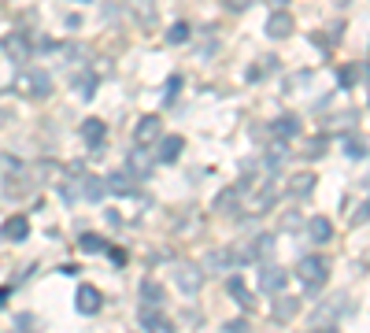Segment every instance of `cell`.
<instances>
[{
  "label": "cell",
  "instance_id": "cell-1",
  "mask_svg": "<svg viewBox=\"0 0 370 333\" xmlns=\"http://www.w3.org/2000/svg\"><path fill=\"white\" fill-rule=\"evenodd\" d=\"M297 278L308 289H322L326 278H330V267H326V260H319V255H303L297 263Z\"/></svg>",
  "mask_w": 370,
  "mask_h": 333
},
{
  "label": "cell",
  "instance_id": "cell-2",
  "mask_svg": "<svg viewBox=\"0 0 370 333\" xmlns=\"http://www.w3.org/2000/svg\"><path fill=\"white\" fill-rule=\"evenodd\" d=\"M19 85H23V93L34 96V100H45V96H52V74L41 71V67L26 71L23 78H19Z\"/></svg>",
  "mask_w": 370,
  "mask_h": 333
},
{
  "label": "cell",
  "instance_id": "cell-3",
  "mask_svg": "<svg viewBox=\"0 0 370 333\" xmlns=\"http://www.w3.org/2000/svg\"><path fill=\"white\" fill-rule=\"evenodd\" d=\"M174 285H178V293H185V296H197L200 285H204V271L197 263H178V271H174Z\"/></svg>",
  "mask_w": 370,
  "mask_h": 333
},
{
  "label": "cell",
  "instance_id": "cell-4",
  "mask_svg": "<svg viewBox=\"0 0 370 333\" xmlns=\"http://www.w3.org/2000/svg\"><path fill=\"white\" fill-rule=\"evenodd\" d=\"M141 330H145V333H174L170 318L163 315V311H156V307H145V311H141Z\"/></svg>",
  "mask_w": 370,
  "mask_h": 333
},
{
  "label": "cell",
  "instance_id": "cell-5",
  "mask_svg": "<svg viewBox=\"0 0 370 333\" xmlns=\"http://www.w3.org/2000/svg\"><path fill=\"white\" fill-rule=\"evenodd\" d=\"M259 289L278 296L281 289H285V271H281V267H274V263H267L263 271H259Z\"/></svg>",
  "mask_w": 370,
  "mask_h": 333
},
{
  "label": "cell",
  "instance_id": "cell-6",
  "mask_svg": "<svg viewBox=\"0 0 370 333\" xmlns=\"http://www.w3.org/2000/svg\"><path fill=\"white\" fill-rule=\"evenodd\" d=\"M126 174L130 178H148L152 174V156L145 152V148H134V152H130V159H126Z\"/></svg>",
  "mask_w": 370,
  "mask_h": 333
},
{
  "label": "cell",
  "instance_id": "cell-7",
  "mask_svg": "<svg viewBox=\"0 0 370 333\" xmlns=\"http://www.w3.org/2000/svg\"><path fill=\"white\" fill-rule=\"evenodd\" d=\"M292 34V15L289 12H274L267 19V37H274V41H281V37H289Z\"/></svg>",
  "mask_w": 370,
  "mask_h": 333
},
{
  "label": "cell",
  "instance_id": "cell-8",
  "mask_svg": "<svg viewBox=\"0 0 370 333\" xmlns=\"http://www.w3.org/2000/svg\"><path fill=\"white\" fill-rule=\"evenodd\" d=\"M74 304H78V311H82V315H96L104 300H100V293H96L93 285H82V289H78V300H74Z\"/></svg>",
  "mask_w": 370,
  "mask_h": 333
},
{
  "label": "cell",
  "instance_id": "cell-9",
  "mask_svg": "<svg viewBox=\"0 0 370 333\" xmlns=\"http://www.w3.org/2000/svg\"><path fill=\"white\" fill-rule=\"evenodd\" d=\"M0 48H4L12 60H23V56H30V37L26 34H8L0 41Z\"/></svg>",
  "mask_w": 370,
  "mask_h": 333
},
{
  "label": "cell",
  "instance_id": "cell-10",
  "mask_svg": "<svg viewBox=\"0 0 370 333\" xmlns=\"http://www.w3.org/2000/svg\"><path fill=\"white\" fill-rule=\"evenodd\" d=\"M0 233H4L8 241H23L26 233H30V219H26V215H12V219L0 226Z\"/></svg>",
  "mask_w": 370,
  "mask_h": 333
},
{
  "label": "cell",
  "instance_id": "cell-11",
  "mask_svg": "<svg viewBox=\"0 0 370 333\" xmlns=\"http://www.w3.org/2000/svg\"><path fill=\"white\" fill-rule=\"evenodd\" d=\"M159 137V115H145V119L137 123V145L145 148V145H152Z\"/></svg>",
  "mask_w": 370,
  "mask_h": 333
},
{
  "label": "cell",
  "instance_id": "cell-12",
  "mask_svg": "<svg viewBox=\"0 0 370 333\" xmlns=\"http://www.w3.org/2000/svg\"><path fill=\"white\" fill-rule=\"evenodd\" d=\"M308 237L315 244H326V241L333 237V226H330V219H326V215H315V219L308 222Z\"/></svg>",
  "mask_w": 370,
  "mask_h": 333
},
{
  "label": "cell",
  "instance_id": "cell-13",
  "mask_svg": "<svg viewBox=\"0 0 370 333\" xmlns=\"http://www.w3.org/2000/svg\"><path fill=\"white\" fill-rule=\"evenodd\" d=\"M126 8L134 12V19H137L141 26L156 23V4H152V0H126Z\"/></svg>",
  "mask_w": 370,
  "mask_h": 333
},
{
  "label": "cell",
  "instance_id": "cell-14",
  "mask_svg": "<svg viewBox=\"0 0 370 333\" xmlns=\"http://www.w3.org/2000/svg\"><path fill=\"white\" fill-rule=\"evenodd\" d=\"M234 260H237L234 249H211L204 263H208V271H226V267H234Z\"/></svg>",
  "mask_w": 370,
  "mask_h": 333
},
{
  "label": "cell",
  "instance_id": "cell-15",
  "mask_svg": "<svg viewBox=\"0 0 370 333\" xmlns=\"http://www.w3.org/2000/svg\"><path fill=\"white\" fill-rule=\"evenodd\" d=\"M270 130H274V137L285 141V137H297V134H300V119H297V115H281V119H274Z\"/></svg>",
  "mask_w": 370,
  "mask_h": 333
},
{
  "label": "cell",
  "instance_id": "cell-16",
  "mask_svg": "<svg viewBox=\"0 0 370 333\" xmlns=\"http://www.w3.org/2000/svg\"><path fill=\"white\" fill-rule=\"evenodd\" d=\"M182 148H185L182 137H167V141L159 145V163H174V159L182 156Z\"/></svg>",
  "mask_w": 370,
  "mask_h": 333
},
{
  "label": "cell",
  "instance_id": "cell-17",
  "mask_svg": "<svg viewBox=\"0 0 370 333\" xmlns=\"http://www.w3.org/2000/svg\"><path fill=\"white\" fill-rule=\"evenodd\" d=\"M82 137H85V141H89L93 148H100V145H104V123H100V119L82 123Z\"/></svg>",
  "mask_w": 370,
  "mask_h": 333
},
{
  "label": "cell",
  "instance_id": "cell-18",
  "mask_svg": "<svg viewBox=\"0 0 370 333\" xmlns=\"http://www.w3.org/2000/svg\"><path fill=\"white\" fill-rule=\"evenodd\" d=\"M226 293H230L241 307H252V293H248V285L241 282V278H230V285H226Z\"/></svg>",
  "mask_w": 370,
  "mask_h": 333
},
{
  "label": "cell",
  "instance_id": "cell-19",
  "mask_svg": "<svg viewBox=\"0 0 370 333\" xmlns=\"http://www.w3.org/2000/svg\"><path fill=\"white\" fill-rule=\"evenodd\" d=\"M82 197L96 204V200L104 197V181H100V178H93V174H82Z\"/></svg>",
  "mask_w": 370,
  "mask_h": 333
},
{
  "label": "cell",
  "instance_id": "cell-20",
  "mask_svg": "<svg viewBox=\"0 0 370 333\" xmlns=\"http://www.w3.org/2000/svg\"><path fill=\"white\" fill-rule=\"evenodd\" d=\"M292 315H297V300H292V296H281L278 304H274V318L285 322V318H292Z\"/></svg>",
  "mask_w": 370,
  "mask_h": 333
},
{
  "label": "cell",
  "instance_id": "cell-21",
  "mask_svg": "<svg viewBox=\"0 0 370 333\" xmlns=\"http://www.w3.org/2000/svg\"><path fill=\"white\" fill-rule=\"evenodd\" d=\"M141 296H145V307H148V304H152V307L163 304V289H159L156 282H145V285H141Z\"/></svg>",
  "mask_w": 370,
  "mask_h": 333
},
{
  "label": "cell",
  "instance_id": "cell-22",
  "mask_svg": "<svg viewBox=\"0 0 370 333\" xmlns=\"http://www.w3.org/2000/svg\"><path fill=\"white\" fill-rule=\"evenodd\" d=\"M107 189H112V192H130V189H134V178H130L126 170H123V174L115 170V174L107 178Z\"/></svg>",
  "mask_w": 370,
  "mask_h": 333
},
{
  "label": "cell",
  "instance_id": "cell-23",
  "mask_svg": "<svg viewBox=\"0 0 370 333\" xmlns=\"http://www.w3.org/2000/svg\"><path fill=\"white\" fill-rule=\"evenodd\" d=\"M189 34H193L189 23H174V26L167 30V41H170V45H185V41H189Z\"/></svg>",
  "mask_w": 370,
  "mask_h": 333
},
{
  "label": "cell",
  "instance_id": "cell-24",
  "mask_svg": "<svg viewBox=\"0 0 370 333\" xmlns=\"http://www.w3.org/2000/svg\"><path fill=\"white\" fill-rule=\"evenodd\" d=\"M311 189H315V174H300V178H292V197H308Z\"/></svg>",
  "mask_w": 370,
  "mask_h": 333
},
{
  "label": "cell",
  "instance_id": "cell-25",
  "mask_svg": "<svg viewBox=\"0 0 370 333\" xmlns=\"http://www.w3.org/2000/svg\"><path fill=\"white\" fill-rule=\"evenodd\" d=\"M322 148H326V137L319 134V137H311V141H308V148H303V156H308V159H319V156H322Z\"/></svg>",
  "mask_w": 370,
  "mask_h": 333
},
{
  "label": "cell",
  "instance_id": "cell-26",
  "mask_svg": "<svg viewBox=\"0 0 370 333\" xmlns=\"http://www.w3.org/2000/svg\"><path fill=\"white\" fill-rule=\"evenodd\" d=\"M82 252H104V241L93 237V233H85V237H82Z\"/></svg>",
  "mask_w": 370,
  "mask_h": 333
},
{
  "label": "cell",
  "instance_id": "cell-27",
  "mask_svg": "<svg viewBox=\"0 0 370 333\" xmlns=\"http://www.w3.org/2000/svg\"><path fill=\"white\" fill-rule=\"evenodd\" d=\"M78 93H82V96H93V93H96V78H93V74L78 78Z\"/></svg>",
  "mask_w": 370,
  "mask_h": 333
},
{
  "label": "cell",
  "instance_id": "cell-28",
  "mask_svg": "<svg viewBox=\"0 0 370 333\" xmlns=\"http://www.w3.org/2000/svg\"><path fill=\"white\" fill-rule=\"evenodd\" d=\"M344 152L352 156V159H363V156H367V148H363V141H348V145H344Z\"/></svg>",
  "mask_w": 370,
  "mask_h": 333
},
{
  "label": "cell",
  "instance_id": "cell-29",
  "mask_svg": "<svg viewBox=\"0 0 370 333\" xmlns=\"http://www.w3.org/2000/svg\"><path fill=\"white\" fill-rule=\"evenodd\" d=\"M270 249H274V237H270V233L256 241V252H259V255H270Z\"/></svg>",
  "mask_w": 370,
  "mask_h": 333
},
{
  "label": "cell",
  "instance_id": "cell-30",
  "mask_svg": "<svg viewBox=\"0 0 370 333\" xmlns=\"http://www.w3.org/2000/svg\"><path fill=\"white\" fill-rule=\"evenodd\" d=\"M226 8H230V12H245V8H252L256 0H222Z\"/></svg>",
  "mask_w": 370,
  "mask_h": 333
},
{
  "label": "cell",
  "instance_id": "cell-31",
  "mask_svg": "<svg viewBox=\"0 0 370 333\" xmlns=\"http://www.w3.org/2000/svg\"><path fill=\"white\" fill-rule=\"evenodd\" d=\"M363 222H367V204H359L352 211V226H363Z\"/></svg>",
  "mask_w": 370,
  "mask_h": 333
},
{
  "label": "cell",
  "instance_id": "cell-32",
  "mask_svg": "<svg viewBox=\"0 0 370 333\" xmlns=\"http://www.w3.org/2000/svg\"><path fill=\"white\" fill-rule=\"evenodd\" d=\"M352 82H355V67H344L341 71V85H344V89H352Z\"/></svg>",
  "mask_w": 370,
  "mask_h": 333
},
{
  "label": "cell",
  "instance_id": "cell-33",
  "mask_svg": "<svg viewBox=\"0 0 370 333\" xmlns=\"http://www.w3.org/2000/svg\"><path fill=\"white\" fill-rule=\"evenodd\" d=\"M281 226H285V230H292V226H300V215H297V211H289V215H285V219H281Z\"/></svg>",
  "mask_w": 370,
  "mask_h": 333
},
{
  "label": "cell",
  "instance_id": "cell-34",
  "mask_svg": "<svg viewBox=\"0 0 370 333\" xmlns=\"http://www.w3.org/2000/svg\"><path fill=\"white\" fill-rule=\"evenodd\" d=\"M15 322H19V330H23V333H26V330H34V315H19Z\"/></svg>",
  "mask_w": 370,
  "mask_h": 333
},
{
  "label": "cell",
  "instance_id": "cell-35",
  "mask_svg": "<svg viewBox=\"0 0 370 333\" xmlns=\"http://www.w3.org/2000/svg\"><path fill=\"white\" fill-rule=\"evenodd\" d=\"M178 89H182V78H170V82H167V96H174Z\"/></svg>",
  "mask_w": 370,
  "mask_h": 333
},
{
  "label": "cell",
  "instance_id": "cell-36",
  "mask_svg": "<svg viewBox=\"0 0 370 333\" xmlns=\"http://www.w3.org/2000/svg\"><path fill=\"white\" fill-rule=\"evenodd\" d=\"M8 304V289H0V307H4Z\"/></svg>",
  "mask_w": 370,
  "mask_h": 333
},
{
  "label": "cell",
  "instance_id": "cell-37",
  "mask_svg": "<svg viewBox=\"0 0 370 333\" xmlns=\"http://www.w3.org/2000/svg\"><path fill=\"white\" fill-rule=\"evenodd\" d=\"M270 4H274V8H281V4H285V0H270Z\"/></svg>",
  "mask_w": 370,
  "mask_h": 333
}]
</instances>
